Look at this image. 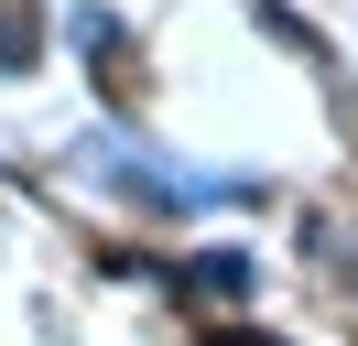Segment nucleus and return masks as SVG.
Segmentation results:
<instances>
[{
	"label": "nucleus",
	"mask_w": 358,
	"mask_h": 346,
	"mask_svg": "<svg viewBox=\"0 0 358 346\" xmlns=\"http://www.w3.org/2000/svg\"><path fill=\"white\" fill-rule=\"evenodd\" d=\"M0 65H33V11H22V0L0 11Z\"/></svg>",
	"instance_id": "nucleus-2"
},
{
	"label": "nucleus",
	"mask_w": 358,
	"mask_h": 346,
	"mask_svg": "<svg viewBox=\"0 0 358 346\" xmlns=\"http://www.w3.org/2000/svg\"><path fill=\"white\" fill-rule=\"evenodd\" d=\"M217 346H282V336H217Z\"/></svg>",
	"instance_id": "nucleus-3"
},
{
	"label": "nucleus",
	"mask_w": 358,
	"mask_h": 346,
	"mask_svg": "<svg viewBox=\"0 0 358 346\" xmlns=\"http://www.w3.org/2000/svg\"><path fill=\"white\" fill-rule=\"evenodd\" d=\"M185 292H206V303H228V292H250V260H239V249H206L196 271H185Z\"/></svg>",
	"instance_id": "nucleus-1"
}]
</instances>
